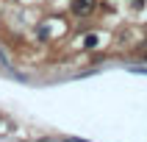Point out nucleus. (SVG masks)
Wrapping results in <instances>:
<instances>
[{
	"mask_svg": "<svg viewBox=\"0 0 147 142\" xmlns=\"http://www.w3.org/2000/svg\"><path fill=\"white\" fill-rule=\"evenodd\" d=\"M92 8H94V0H72V11H75L78 17L92 14Z\"/></svg>",
	"mask_w": 147,
	"mask_h": 142,
	"instance_id": "f257e3e1",
	"label": "nucleus"
},
{
	"mask_svg": "<svg viewBox=\"0 0 147 142\" xmlns=\"http://www.w3.org/2000/svg\"><path fill=\"white\" fill-rule=\"evenodd\" d=\"M83 48H97V36H94V33L83 36Z\"/></svg>",
	"mask_w": 147,
	"mask_h": 142,
	"instance_id": "f03ea898",
	"label": "nucleus"
},
{
	"mask_svg": "<svg viewBox=\"0 0 147 142\" xmlns=\"http://www.w3.org/2000/svg\"><path fill=\"white\" fill-rule=\"evenodd\" d=\"M144 61H147V56H144Z\"/></svg>",
	"mask_w": 147,
	"mask_h": 142,
	"instance_id": "7ed1b4c3",
	"label": "nucleus"
},
{
	"mask_svg": "<svg viewBox=\"0 0 147 142\" xmlns=\"http://www.w3.org/2000/svg\"><path fill=\"white\" fill-rule=\"evenodd\" d=\"M139 3H142V0H139Z\"/></svg>",
	"mask_w": 147,
	"mask_h": 142,
	"instance_id": "20e7f679",
	"label": "nucleus"
}]
</instances>
